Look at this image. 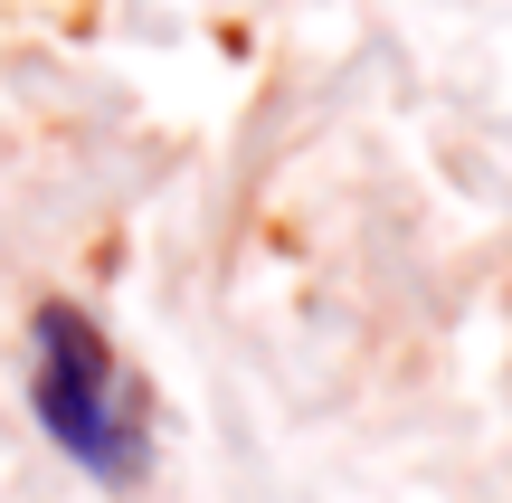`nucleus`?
I'll use <instances>...</instances> for the list:
<instances>
[{"label": "nucleus", "mask_w": 512, "mask_h": 503, "mask_svg": "<svg viewBox=\"0 0 512 503\" xmlns=\"http://www.w3.org/2000/svg\"><path fill=\"white\" fill-rule=\"evenodd\" d=\"M29 409L76 456V475H95L105 494H133L152 475V399L124 371V352L95 333L86 304L29 314Z\"/></svg>", "instance_id": "obj_1"}]
</instances>
